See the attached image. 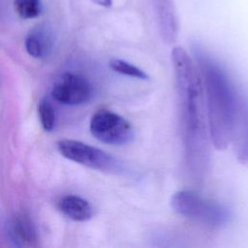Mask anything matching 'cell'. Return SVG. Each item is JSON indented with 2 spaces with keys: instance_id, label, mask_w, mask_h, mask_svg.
<instances>
[{
  "instance_id": "9c48e42d",
  "label": "cell",
  "mask_w": 248,
  "mask_h": 248,
  "mask_svg": "<svg viewBox=\"0 0 248 248\" xmlns=\"http://www.w3.org/2000/svg\"><path fill=\"white\" fill-rule=\"evenodd\" d=\"M59 208L64 215L74 221L84 222L89 220L93 215V209L90 203L86 200L75 195L62 198L59 202Z\"/></svg>"
},
{
  "instance_id": "277c9868",
  "label": "cell",
  "mask_w": 248,
  "mask_h": 248,
  "mask_svg": "<svg viewBox=\"0 0 248 248\" xmlns=\"http://www.w3.org/2000/svg\"><path fill=\"white\" fill-rule=\"evenodd\" d=\"M57 149L66 159L96 170L119 173L123 169L121 162L111 154L78 140H61Z\"/></svg>"
},
{
  "instance_id": "7c38bea8",
  "label": "cell",
  "mask_w": 248,
  "mask_h": 248,
  "mask_svg": "<svg viewBox=\"0 0 248 248\" xmlns=\"http://www.w3.org/2000/svg\"><path fill=\"white\" fill-rule=\"evenodd\" d=\"M14 5L18 16L25 19L37 17L42 12L40 0H15Z\"/></svg>"
},
{
  "instance_id": "3957f363",
  "label": "cell",
  "mask_w": 248,
  "mask_h": 248,
  "mask_svg": "<svg viewBox=\"0 0 248 248\" xmlns=\"http://www.w3.org/2000/svg\"><path fill=\"white\" fill-rule=\"evenodd\" d=\"M171 207L179 215L215 229L225 224L229 218L226 208L208 201L190 190H181L171 197Z\"/></svg>"
},
{
  "instance_id": "4fadbf2b",
  "label": "cell",
  "mask_w": 248,
  "mask_h": 248,
  "mask_svg": "<svg viewBox=\"0 0 248 248\" xmlns=\"http://www.w3.org/2000/svg\"><path fill=\"white\" fill-rule=\"evenodd\" d=\"M41 124L46 131H51L55 125V111L47 100H42L38 106Z\"/></svg>"
},
{
  "instance_id": "52a82bcc",
  "label": "cell",
  "mask_w": 248,
  "mask_h": 248,
  "mask_svg": "<svg viewBox=\"0 0 248 248\" xmlns=\"http://www.w3.org/2000/svg\"><path fill=\"white\" fill-rule=\"evenodd\" d=\"M232 140L235 142L238 160L248 164V99L241 95H238Z\"/></svg>"
},
{
  "instance_id": "30bf717a",
  "label": "cell",
  "mask_w": 248,
  "mask_h": 248,
  "mask_svg": "<svg viewBox=\"0 0 248 248\" xmlns=\"http://www.w3.org/2000/svg\"><path fill=\"white\" fill-rule=\"evenodd\" d=\"M50 45V36L47 30L43 26H38L33 29L25 40V48L27 52L35 58L46 56L49 51Z\"/></svg>"
},
{
  "instance_id": "8fae6325",
  "label": "cell",
  "mask_w": 248,
  "mask_h": 248,
  "mask_svg": "<svg viewBox=\"0 0 248 248\" xmlns=\"http://www.w3.org/2000/svg\"><path fill=\"white\" fill-rule=\"evenodd\" d=\"M109 67L116 73L127 76V77H131V78H139V79H147L148 78V75L141 70L140 68L127 62L124 61L122 59H112L109 62Z\"/></svg>"
},
{
  "instance_id": "5b68a950",
  "label": "cell",
  "mask_w": 248,
  "mask_h": 248,
  "mask_svg": "<svg viewBox=\"0 0 248 248\" xmlns=\"http://www.w3.org/2000/svg\"><path fill=\"white\" fill-rule=\"evenodd\" d=\"M89 128L94 138L110 145H125L135 138L131 123L109 109L97 110L90 119Z\"/></svg>"
},
{
  "instance_id": "8992f818",
  "label": "cell",
  "mask_w": 248,
  "mask_h": 248,
  "mask_svg": "<svg viewBox=\"0 0 248 248\" xmlns=\"http://www.w3.org/2000/svg\"><path fill=\"white\" fill-rule=\"evenodd\" d=\"M91 93L89 81L84 77L74 73H65L60 76L51 90V95L57 102L69 106L88 102Z\"/></svg>"
},
{
  "instance_id": "7a4b0ae2",
  "label": "cell",
  "mask_w": 248,
  "mask_h": 248,
  "mask_svg": "<svg viewBox=\"0 0 248 248\" xmlns=\"http://www.w3.org/2000/svg\"><path fill=\"white\" fill-rule=\"evenodd\" d=\"M210 141L216 149L227 148L232 140L238 93L226 73L210 58L200 55Z\"/></svg>"
},
{
  "instance_id": "ba28073f",
  "label": "cell",
  "mask_w": 248,
  "mask_h": 248,
  "mask_svg": "<svg viewBox=\"0 0 248 248\" xmlns=\"http://www.w3.org/2000/svg\"><path fill=\"white\" fill-rule=\"evenodd\" d=\"M9 231L12 240L17 246L31 248L38 245L35 227L26 214L19 213L15 215L10 222Z\"/></svg>"
},
{
  "instance_id": "5bb4252c",
  "label": "cell",
  "mask_w": 248,
  "mask_h": 248,
  "mask_svg": "<svg viewBox=\"0 0 248 248\" xmlns=\"http://www.w3.org/2000/svg\"><path fill=\"white\" fill-rule=\"evenodd\" d=\"M96 3H98V4H100V5H106V6H108V5H109L110 4V0H94Z\"/></svg>"
},
{
  "instance_id": "6da1fadb",
  "label": "cell",
  "mask_w": 248,
  "mask_h": 248,
  "mask_svg": "<svg viewBox=\"0 0 248 248\" xmlns=\"http://www.w3.org/2000/svg\"><path fill=\"white\" fill-rule=\"evenodd\" d=\"M171 63L185 167L189 178L200 184L208 170L211 142L203 82L198 65L183 47L172 48Z\"/></svg>"
}]
</instances>
